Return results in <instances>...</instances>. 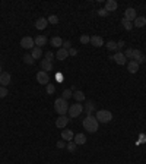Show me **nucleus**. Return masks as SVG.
Returning <instances> with one entry per match:
<instances>
[{
  "mask_svg": "<svg viewBox=\"0 0 146 164\" xmlns=\"http://www.w3.org/2000/svg\"><path fill=\"white\" fill-rule=\"evenodd\" d=\"M98 125H100V123H98L97 117L92 116V114L86 116L85 120H83V128H85V131L89 132V133H95V132L98 131Z\"/></svg>",
  "mask_w": 146,
  "mask_h": 164,
  "instance_id": "f257e3e1",
  "label": "nucleus"
},
{
  "mask_svg": "<svg viewBox=\"0 0 146 164\" xmlns=\"http://www.w3.org/2000/svg\"><path fill=\"white\" fill-rule=\"evenodd\" d=\"M69 103H67V100L64 98H57L54 101V109H56V112L59 113V116H64L67 112H69Z\"/></svg>",
  "mask_w": 146,
  "mask_h": 164,
  "instance_id": "f03ea898",
  "label": "nucleus"
},
{
  "mask_svg": "<svg viewBox=\"0 0 146 164\" xmlns=\"http://www.w3.org/2000/svg\"><path fill=\"white\" fill-rule=\"evenodd\" d=\"M95 117L98 120V123H108V122L113 120V114H111V112H108V110H98Z\"/></svg>",
  "mask_w": 146,
  "mask_h": 164,
  "instance_id": "7ed1b4c3",
  "label": "nucleus"
},
{
  "mask_svg": "<svg viewBox=\"0 0 146 164\" xmlns=\"http://www.w3.org/2000/svg\"><path fill=\"white\" fill-rule=\"evenodd\" d=\"M82 112H83V105L80 104V103H75L73 105L69 107V112L67 113H69V116H70V117H78Z\"/></svg>",
  "mask_w": 146,
  "mask_h": 164,
  "instance_id": "20e7f679",
  "label": "nucleus"
},
{
  "mask_svg": "<svg viewBox=\"0 0 146 164\" xmlns=\"http://www.w3.org/2000/svg\"><path fill=\"white\" fill-rule=\"evenodd\" d=\"M108 59L113 60V62H115V63H117V65H120V66H123V65H126V63H127L126 56H124V53H121V51H117L114 56H110Z\"/></svg>",
  "mask_w": 146,
  "mask_h": 164,
  "instance_id": "39448f33",
  "label": "nucleus"
},
{
  "mask_svg": "<svg viewBox=\"0 0 146 164\" xmlns=\"http://www.w3.org/2000/svg\"><path fill=\"white\" fill-rule=\"evenodd\" d=\"M37 81H38V84L47 86L50 84V75L47 72H44V71H40V72L37 73Z\"/></svg>",
  "mask_w": 146,
  "mask_h": 164,
  "instance_id": "423d86ee",
  "label": "nucleus"
},
{
  "mask_svg": "<svg viewBox=\"0 0 146 164\" xmlns=\"http://www.w3.org/2000/svg\"><path fill=\"white\" fill-rule=\"evenodd\" d=\"M20 47L22 48H25V50H32L34 47H35V43H34V38L31 37H24V38L20 40Z\"/></svg>",
  "mask_w": 146,
  "mask_h": 164,
  "instance_id": "0eeeda50",
  "label": "nucleus"
},
{
  "mask_svg": "<svg viewBox=\"0 0 146 164\" xmlns=\"http://www.w3.org/2000/svg\"><path fill=\"white\" fill-rule=\"evenodd\" d=\"M132 60H134L137 65H140V63H145V62H146V57H145V54L140 51V50H133Z\"/></svg>",
  "mask_w": 146,
  "mask_h": 164,
  "instance_id": "6e6552de",
  "label": "nucleus"
},
{
  "mask_svg": "<svg viewBox=\"0 0 146 164\" xmlns=\"http://www.w3.org/2000/svg\"><path fill=\"white\" fill-rule=\"evenodd\" d=\"M137 18V13H136V9H133V7H127L126 12H124V19L130 21V22H133V21Z\"/></svg>",
  "mask_w": 146,
  "mask_h": 164,
  "instance_id": "1a4fd4ad",
  "label": "nucleus"
},
{
  "mask_svg": "<svg viewBox=\"0 0 146 164\" xmlns=\"http://www.w3.org/2000/svg\"><path fill=\"white\" fill-rule=\"evenodd\" d=\"M67 123H69V117H66V116H59L57 120H56V126L59 129H64L67 126Z\"/></svg>",
  "mask_w": 146,
  "mask_h": 164,
  "instance_id": "9d476101",
  "label": "nucleus"
},
{
  "mask_svg": "<svg viewBox=\"0 0 146 164\" xmlns=\"http://www.w3.org/2000/svg\"><path fill=\"white\" fill-rule=\"evenodd\" d=\"M10 84V73L2 72L0 75V86H7Z\"/></svg>",
  "mask_w": 146,
  "mask_h": 164,
  "instance_id": "9b49d317",
  "label": "nucleus"
},
{
  "mask_svg": "<svg viewBox=\"0 0 146 164\" xmlns=\"http://www.w3.org/2000/svg\"><path fill=\"white\" fill-rule=\"evenodd\" d=\"M91 44L93 47H102L104 46V40H102L101 35H92L91 37Z\"/></svg>",
  "mask_w": 146,
  "mask_h": 164,
  "instance_id": "f8f14e48",
  "label": "nucleus"
},
{
  "mask_svg": "<svg viewBox=\"0 0 146 164\" xmlns=\"http://www.w3.org/2000/svg\"><path fill=\"white\" fill-rule=\"evenodd\" d=\"M47 37L46 35H37L35 38H34V43H35V46L37 47H42V46H46L47 44Z\"/></svg>",
  "mask_w": 146,
  "mask_h": 164,
  "instance_id": "ddd939ff",
  "label": "nucleus"
},
{
  "mask_svg": "<svg viewBox=\"0 0 146 164\" xmlns=\"http://www.w3.org/2000/svg\"><path fill=\"white\" fill-rule=\"evenodd\" d=\"M73 142L76 145H83L86 142V136H85V133H76L75 135V138H73Z\"/></svg>",
  "mask_w": 146,
  "mask_h": 164,
  "instance_id": "4468645a",
  "label": "nucleus"
},
{
  "mask_svg": "<svg viewBox=\"0 0 146 164\" xmlns=\"http://www.w3.org/2000/svg\"><path fill=\"white\" fill-rule=\"evenodd\" d=\"M119 7V5H117V2L115 0H107V3H105V10L108 13L110 12H114L115 9Z\"/></svg>",
  "mask_w": 146,
  "mask_h": 164,
  "instance_id": "2eb2a0df",
  "label": "nucleus"
},
{
  "mask_svg": "<svg viewBox=\"0 0 146 164\" xmlns=\"http://www.w3.org/2000/svg\"><path fill=\"white\" fill-rule=\"evenodd\" d=\"M41 69L44 71V72L48 73V71H53V62H50V60H41Z\"/></svg>",
  "mask_w": 146,
  "mask_h": 164,
  "instance_id": "dca6fc26",
  "label": "nucleus"
},
{
  "mask_svg": "<svg viewBox=\"0 0 146 164\" xmlns=\"http://www.w3.org/2000/svg\"><path fill=\"white\" fill-rule=\"evenodd\" d=\"M146 25V18L145 16H137L136 19L133 21V26H136V28H143Z\"/></svg>",
  "mask_w": 146,
  "mask_h": 164,
  "instance_id": "f3484780",
  "label": "nucleus"
},
{
  "mask_svg": "<svg viewBox=\"0 0 146 164\" xmlns=\"http://www.w3.org/2000/svg\"><path fill=\"white\" fill-rule=\"evenodd\" d=\"M47 25H48V21H47V18H40V19L35 22V28L37 29H46Z\"/></svg>",
  "mask_w": 146,
  "mask_h": 164,
  "instance_id": "a211bd4d",
  "label": "nucleus"
},
{
  "mask_svg": "<svg viewBox=\"0 0 146 164\" xmlns=\"http://www.w3.org/2000/svg\"><path fill=\"white\" fill-rule=\"evenodd\" d=\"M127 71L130 73H136L137 71H139V65L134 62V60H130L129 63H127Z\"/></svg>",
  "mask_w": 146,
  "mask_h": 164,
  "instance_id": "6ab92c4d",
  "label": "nucleus"
},
{
  "mask_svg": "<svg viewBox=\"0 0 146 164\" xmlns=\"http://www.w3.org/2000/svg\"><path fill=\"white\" fill-rule=\"evenodd\" d=\"M56 57H57L59 60H66L67 57H69V50H64L63 47L59 48V51H57V54H56Z\"/></svg>",
  "mask_w": 146,
  "mask_h": 164,
  "instance_id": "aec40b11",
  "label": "nucleus"
},
{
  "mask_svg": "<svg viewBox=\"0 0 146 164\" xmlns=\"http://www.w3.org/2000/svg\"><path fill=\"white\" fill-rule=\"evenodd\" d=\"M61 138H63V141H69L70 142V141H73L75 136H73V132L70 129H64V131L61 132Z\"/></svg>",
  "mask_w": 146,
  "mask_h": 164,
  "instance_id": "412c9836",
  "label": "nucleus"
},
{
  "mask_svg": "<svg viewBox=\"0 0 146 164\" xmlns=\"http://www.w3.org/2000/svg\"><path fill=\"white\" fill-rule=\"evenodd\" d=\"M83 109H85L86 114L89 116V114H92V112L95 110V104H93L92 101H86V103H85V107H83Z\"/></svg>",
  "mask_w": 146,
  "mask_h": 164,
  "instance_id": "4be33fe9",
  "label": "nucleus"
},
{
  "mask_svg": "<svg viewBox=\"0 0 146 164\" xmlns=\"http://www.w3.org/2000/svg\"><path fill=\"white\" fill-rule=\"evenodd\" d=\"M31 56L35 59H40L41 56H42V50H41V47H34L32 48V53H31Z\"/></svg>",
  "mask_w": 146,
  "mask_h": 164,
  "instance_id": "5701e85b",
  "label": "nucleus"
},
{
  "mask_svg": "<svg viewBox=\"0 0 146 164\" xmlns=\"http://www.w3.org/2000/svg\"><path fill=\"white\" fill-rule=\"evenodd\" d=\"M73 98L76 100L78 103L83 101V100H85V92H82V91H73Z\"/></svg>",
  "mask_w": 146,
  "mask_h": 164,
  "instance_id": "b1692460",
  "label": "nucleus"
},
{
  "mask_svg": "<svg viewBox=\"0 0 146 164\" xmlns=\"http://www.w3.org/2000/svg\"><path fill=\"white\" fill-rule=\"evenodd\" d=\"M51 46L60 47V48H61V46H63V40L60 38V37H53V38H51Z\"/></svg>",
  "mask_w": 146,
  "mask_h": 164,
  "instance_id": "393cba45",
  "label": "nucleus"
},
{
  "mask_svg": "<svg viewBox=\"0 0 146 164\" xmlns=\"http://www.w3.org/2000/svg\"><path fill=\"white\" fill-rule=\"evenodd\" d=\"M121 25H123V28L126 29V31H132V28H133V22H130V21H127V19H121Z\"/></svg>",
  "mask_w": 146,
  "mask_h": 164,
  "instance_id": "a878e982",
  "label": "nucleus"
},
{
  "mask_svg": "<svg viewBox=\"0 0 146 164\" xmlns=\"http://www.w3.org/2000/svg\"><path fill=\"white\" fill-rule=\"evenodd\" d=\"M107 48H108L110 51H115V50H119V47H117V43H115V41H108V43H107Z\"/></svg>",
  "mask_w": 146,
  "mask_h": 164,
  "instance_id": "bb28decb",
  "label": "nucleus"
},
{
  "mask_svg": "<svg viewBox=\"0 0 146 164\" xmlns=\"http://www.w3.org/2000/svg\"><path fill=\"white\" fill-rule=\"evenodd\" d=\"M22 59H24V62H25V63H27V65H34V63H35V60H34V57L32 56H31V54H25V56H24V57H22Z\"/></svg>",
  "mask_w": 146,
  "mask_h": 164,
  "instance_id": "cd10ccee",
  "label": "nucleus"
},
{
  "mask_svg": "<svg viewBox=\"0 0 146 164\" xmlns=\"http://www.w3.org/2000/svg\"><path fill=\"white\" fill-rule=\"evenodd\" d=\"M72 97H73V91H72V90H64V91L61 92V98L69 100V98H72Z\"/></svg>",
  "mask_w": 146,
  "mask_h": 164,
  "instance_id": "c85d7f7f",
  "label": "nucleus"
},
{
  "mask_svg": "<svg viewBox=\"0 0 146 164\" xmlns=\"http://www.w3.org/2000/svg\"><path fill=\"white\" fill-rule=\"evenodd\" d=\"M47 21H48V24L56 25V24H59V16L57 15H50V18H47Z\"/></svg>",
  "mask_w": 146,
  "mask_h": 164,
  "instance_id": "c756f323",
  "label": "nucleus"
},
{
  "mask_svg": "<svg viewBox=\"0 0 146 164\" xmlns=\"http://www.w3.org/2000/svg\"><path fill=\"white\" fill-rule=\"evenodd\" d=\"M66 148H67V150H69L70 152H75V151H76V148H78V145L75 144L73 141H70V142L66 145Z\"/></svg>",
  "mask_w": 146,
  "mask_h": 164,
  "instance_id": "7c9ffc66",
  "label": "nucleus"
},
{
  "mask_svg": "<svg viewBox=\"0 0 146 164\" xmlns=\"http://www.w3.org/2000/svg\"><path fill=\"white\" fill-rule=\"evenodd\" d=\"M80 43H82V44L91 43V37H89V35H80Z\"/></svg>",
  "mask_w": 146,
  "mask_h": 164,
  "instance_id": "2f4dec72",
  "label": "nucleus"
},
{
  "mask_svg": "<svg viewBox=\"0 0 146 164\" xmlns=\"http://www.w3.org/2000/svg\"><path fill=\"white\" fill-rule=\"evenodd\" d=\"M7 94H9V92H7L6 86H0V98H5Z\"/></svg>",
  "mask_w": 146,
  "mask_h": 164,
  "instance_id": "473e14b6",
  "label": "nucleus"
},
{
  "mask_svg": "<svg viewBox=\"0 0 146 164\" xmlns=\"http://www.w3.org/2000/svg\"><path fill=\"white\" fill-rule=\"evenodd\" d=\"M124 56H126V59L132 60V56H133V48H127L126 51H124Z\"/></svg>",
  "mask_w": 146,
  "mask_h": 164,
  "instance_id": "72a5a7b5",
  "label": "nucleus"
},
{
  "mask_svg": "<svg viewBox=\"0 0 146 164\" xmlns=\"http://www.w3.org/2000/svg\"><path fill=\"white\" fill-rule=\"evenodd\" d=\"M46 90H47V94H53V92L56 91V86H54L53 84H48Z\"/></svg>",
  "mask_w": 146,
  "mask_h": 164,
  "instance_id": "f704fd0d",
  "label": "nucleus"
},
{
  "mask_svg": "<svg viewBox=\"0 0 146 164\" xmlns=\"http://www.w3.org/2000/svg\"><path fill=\"white\" fill-rule=\"evenodd\" d=\"M63 48L64 50H70L72 48V43L70 41H63Z\"/></svg>",
  "mask_w": 146,
  "mask_h": 164,
  "instance_id": "c9c22d12",
  "label": "nucleus"
},
{
  "mask_svg": "<svg viewBox=\"0 0 146 164\" xmlns=\"http://www.w3.org/2000/svg\"><path fill=\"white\" fill-rule=\"evenodd\" d=\"M97 13H98L100 16H107V15H108V12L105 10V7H104V9H98V10H97Z\"/></svg>",
  "mask_w": 146,
  "mask_h": 164,
  "instance_id": "e433bc0d",
  "label": "nucleus"
},
{
  "mask_svg": "<svg viewBox=\"0 0 146 164\" xmlns=\"http://www.w3.org/2000/svg\"><path fill=\"white\" fill-rule=\"evenodd\" d=\"M66 142L64 141H57V148H60V150H63V148H66Z\"/></svg>",
  "mask_w": 146,
  "mask_h": 164,
  "instance_id": "4c0bfd02",
  "label": "nucleus"
},
{
  "mask_svg": "<svg viewBox=\"0 0 146 164\" xmlns=\"http://www.w3.org/2000/svg\"><path fill=\"white\" fill-rule=\"evenodd\" d=\"M53 57H54V54H53V53H51V51H47L46 53V59L47 60H50V62H53Z\"/></svg>",
  "mask_w": 146,
  "mask_h": 164,
  "instance_id": "58836bf2",
  "label": "nucleus"
},
{
  "mask_svg": "<svg viewBox=\"0 0 146 164\" xmlns=\"http://www.w3.org/2000/svg\"><path fill=\"white\" fill-rule=\"evenodd\" d=\"M76 54H78V50H76V48H70V50H69V56H76Z\"/></svg>",
  "mask_w": 146,
  "mask_h": 164,
  "instance_id": "ea45409f",
  "label": "nucleus"
},
{
  "mask_svg": "<svg viewBox=\"0 0 146 164\" xmlns=\"http://www.w3.org/2000/svg\"><path fill=\"white\" fill-rule=\"evenodd\" d=\"M117 47H119V51H120V48H121V47H124V41H123V40H120L119 43H117Z\"/></svg>",
  "mask_w": 146,
  "mask_h": 164,
  "instance_id": "a19ab883",
  "label": "nucleus"
},
{
  "mask_svg": "<svg viewBox=\"0 0 146 164\" xmlns=\"http://www.w3.org/2000/svg\"><path fill=\"white\" fill-rule=\"evenodd\" d=\"M0 75H2V66H0Z\"/></svg>",
  "mask_w": 146,
  "mask_h": 164,
  "instance_id": "79ce46f5",
  "label": "nucleus"
}]
</instances>
